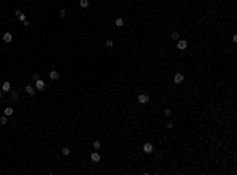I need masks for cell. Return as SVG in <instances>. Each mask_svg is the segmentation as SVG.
<instances>
[{
    "mask_svg": "<svg viewBox=\"0 0 237 175\" xmlns=\"http://www.w3.org/2000/svg\"><path fill=\"white\" fill-rule=\"evenodd\" d=\"M142 151L146 155H152L153 153V143L152 142H146L144 145H142Z\"/></svg>",
    "mask_w": 237,
    "mask_h": 175,
    "instance_id": "6da1fadb",
    "label": "cell"
},
{
    "mask_svg": "<svg viewBox=\"0 0 237 175\" xmlns=\"http://www.w3.org/2000/svg\"><path fill=\"white\" fill-rule=\"evenodd\" d=\"M188 48V41L187 40H177V49L179 51H185Z\"/></svg>",
    "mask_w": 237,
    "mask_h": 175,
    "instance_id": "7a4b0ae2",
    "label": "cell"
},
{
    "mask_svg": "<svg viewBox=\"0 0 237 175\" xmlns=\"http://www.w3.org/2000/svg\"><path fill=\"white\" fill-rule=\"evenodd\" d=\"M137 101H139V104H147L149 101H150V98H149V95H146V93H141V95H137Z\"/></svg>",
    "mask_w": 237,
    "mask_h": 175,
    "instance_id": "3957f363",
    "label": "cell"
},
{
    "mask_svg": "<svg viewBox=\"0 0 237 175\" xmlns=\"http://www.w3.org/2000/svg\"><path fill=\"white\" fill-rule=\"evenodd\" d=\"M44 87H46V84H44V80H43V79H37V80H35V88H37L38 91H43V90H44Z\"/></svg>",
    "mask_w": 237,
    "mask_h": 175,
    "instance_id": "277c9868",
    "label": "cell"
},
{
    "mask_svg": "<svg viewBox=\"0 0 237 175\" xmlns=\"http://www.w3.org/2000/svg\"><path fill=\"white\" fill-rule=\"evenodd\" d=\"M25 91L29 96H35V93H37V88L33 87V85H27L25 87Z\"/></svg>",
    "mask_w": 237,
    "mask_h": 175,
    "instance_id": "5b68a950",
    "label": "cell"
},
{
    "mask_svg": "<svg viewBox=\"0 0 237 175\" xmlns=\"http://www.w3.org/2000/svg\"><path fill=\"white\" fill-rule=\"evenodd\" d=\"M172 80H174V82H175V84H180V82L183 80V74H180V73H177V74H174Z\"/></svg>",
    "mask_w": 237,
    "mask_h": 175,
    "instance_id": "8992f818",
    "label": "cell"
},
{
    "mask_svg": "<svg viewBox=\"0 0 237 175\" xmlns=\"http://www.w3.org/2000/svg\"><path fill=\"white\" fill-rule=\"evenodd\" d=\"M2 90L5 91V93H6V91H10V90H11V84L8 82V80H5V82L2 84Z\"/></svg>",
    "mask_w": 237,
    "mask_h": 175,
    "instance_id": "52a82bcc",
    "label": "cell"
},
{
    "mask_svg": "<svg viewBox=\"0 0 237 175\" xmlns=\"http://www.w3.org/2000/svg\"><path fill=\"white\" fill-rule=\"evenodd\" d=\"M90 158H92V161H93V163H98V161L101 159V156H100V153H98V151H93Z\"/></svg>",
    "mask_w": 237,
    "mask_h": 175,
    "instance_id": "ba28073f",
    "label": "cell"
},
{
    "mask_svg": "<svg viewBox=\"0 0 237 175\" xmlns=\"http://www.w3.org/2000/svg\"><path fill=\"white\" fill-rule=\"evenodd\" d=\"M3 41H5V43H11V41H13V35H11L10 32H6L5 35H3Z\"/></svg>",
    "mask_w": 237,
    "mask_h": 175,
    "instance_id": "9c48e42d",
    "label": "cell"
},
{
    "mask_svg": "<svg viewBox=\"0 0 237 175\" xmlns=\"http://www.w3.org/2000/svg\"><path fill=\"white\" fill-rule=\"evenodd\" d=\"M58 77H60V74H58L57 71H51V73H49V79H52V80H57Z\"/></svg>",
    "mask_w": 237,
    "mask_h": 175,
    "instance_id": "30bf717a",
    "label": "cell"
},
{
    "mask_svg": "<svg viewBox=\"0 0 237 175\" xmlns=\"http://www.w3.org/2000/svg\"><path fill=\"white\" fill-rule=\"evenodd\" d=\"M3 115H6V117H11L13 115V107H5V111H3Z\"/></svg>",
    "mask_w": 237,
    "mask_h": 175,
    "instance_id": "8fae6325",
    "label": "cell"
},
{
    "mask_svg": "<svg viewBox=\"0 0 237 175\" xmlns=\"http://www.w3.org/2000/svg\"><path fill=\"white\" fill-rule=\"evenodd\" d=\"M123 24H125V22H123V19H122V17L116 19V27H119V28H120V27H123Z\"/></svg>",
    "mask_w": 237,
    "mask_h": 175,
    "instance_id": "7c38bea8",
    "label": "cell"
},
{
    "mask_svg": "<svg viewBox=\"0 0 237 175\" xmlns=\"http://www.w3.org/2000/svg\"><path fill=\"white\" fill-rule=\"evenodd\" d=\"M11 99H13V101H17V99H19V93H17L16 90H13V93H11Z\"/></svg>",
    "mask_w": 237,
    "mask_h": 175,
    "instance_id": "4fadbf2b",
    "label": "cell"
},
{
    "mask_svg": "<svg viewBox=\"0 0 237 175\" xmlns=\"http://www.w3.org/2000/svg\"><path fill=\"white\" fill-rule=\"evenodd\" d=\"M62 153H63V156H68V155L71 153V150H70L68 147H63V148H62Z\"/></svg>",
    "mask_w": 237,
    "mask_h": 175,
    "instance_id": "5bb4252c",
    "label": "cell"
},
{
    "mask_svg": "<svg viewBox=\"0 0 237 175\" xmlns=\"http://www.w3.org/2000/svg\"><path fill=\"white\" fill-rule=\"evenodd\" d=\"M93 148L95 150H100L101 148V142H100V140H95V142H93Z\"/></svg>",
    "mask_w": 237,
    "mask_h": 175,
    "instance_id": "9a60e30c",
    "label": "cell"
},
{
    "mask_svg": "<svg viewBox=\"0 0 237 175\" xmlns=\"http://www.w3.org/2000/svg\"><path fill=\"white\" fill-rule=\"evenodd\" d=\"M171 38H172L174 41H177V40H180V35L177 32H172V35H171Z\"/></svg>",
    "mask_w": 237,
    "mask_h": 175,
    "instance_id": "2e32d148",
    "label": "cell"
},
{
    "mask_svg": "<svg viewBox=\"0 0 237 175\" xmlns=\"http://www.w3.org/2000/svg\"><path fill=\"white\" fill-rule=\"evenodd\" d=\"M79 5L82 6V8H87V6H89V0H81V2H79Z\"/></svg>",
    "mask_w": 237,
    "mask_h": 175,
    "instance_id": "e0dca14e",
    "label": "cell"
},
{
    "mask_svg": "<svg viewBox=\"0 0 237 175\" xmlns=\"http://www.w3.org/2000/svg\"><path fill=\"white\" fill-rule=\"evenodd\" d=\"M106 46H108V48H112V46H114V40H112V38L106 40Z\"/></svg>",
    "mask_w": 237,
    "mask_h": 175,
    "instance_id": "ac0fdd59",
    "label": "cell"
},
{
    "mask_svg": "<svg viewBox=\"0 0 237 175\" xmlns=\"http://www.w3.org/2000/svg\"><path fill=\"white\" fill-rule=\"evenodd\" d=\"M6 122H8L6 115H2V117H0V125H6Z\"/></svg>",
    "mask_w": 237,
    "mask_h": 175,
    "instance_id": "d6986e66",
    "label": "cell"
},
{
    "mask_svg": "<svg viewBox=\"0 0 237 175\" xmlns=\"http://www.w3.org/2000/svg\"><path fill=\"white\" fill-rule=\"evenodd\" d=\"M58 16H60V17H65V16H67V10H65V8H63V10H60V11H58Z\"/></svg>",
    "mask_w": 237,
    "mask_h": 175,
    "instance_id": "ffe728a7",
    "label": "cell"
},
{
    "mask_svg": "<svg viewBox=\"0 0 237 175\" xmlns=\"http://www.w3.org/2000/svg\"><path fill=\"white\" fill-rule=\"evenodd\" d=\"M164 126L168 128V129H172V128H174V123H172V122H168L166 125H164Z\"/></svg>",
    "mask_w": 237,
    "mask_h": 175,
    "instance_id": "44dd1931",
    "label": "cell"
},
{
    "mask_svg": "<svg viewBox=\"0 0 237 175\" xmlns=\"http://www.w3.org/2000/svg\"><path fill=\"white\" fill-rule=\"evenodd\" d=\"M164 115H166V117H171V115H172L171 109H164Z\"/></svg>",
    "mask_w": 237,
    "mask_h": 175,
    "instance_id": "7402d4cb",
    "label": "cell"
},
{
    "mask_svg": "<svg viewBox=\"0 0 237 175\" xmlns=\"http://www.w3.org/2000/svg\"><path fill=\"white\" fill-rule=\"evenodd\" d=\"M17 17H19V21H22V22H24V21H27V19H25V14H24V13H21V14H19Z\"/></svg>",
    "mask_w": 237,
    "mask_h": 175,
    "instance_id": "603a6c76",
    "label": "cell"
},
{
    "mask_svg": "<svg viewBox=\"0 0 237 175\" xmlns=\"http://www.w3.org/2000/svg\"><path fill=\"white\" fill-rule=\"evenodd\" d=\"M32 79H33V82H35L37 79H40V74H38V73H35V74L32 76Z\"/></svg>",
    "mask_w": 237,
    "mask_h": 175,
    "instance_id": "cb8c5ba5",
    "label": "cell"
},
{
    "mask_svg": "<svg viewBox=\"0 0 237 175\" xmlns=\"http://www.w3.org/2000/svg\"><path fill=\"white\" fill-rule=\"evenodd\" d=\"M2 98H5V91L3 90H0V99H2Z\"/></svg>",
    "mask_w": 237,
    "mask_h": 175,
    "instance_id": "d4e9b609",
    "label": "cell"
}]
</instances>
